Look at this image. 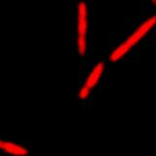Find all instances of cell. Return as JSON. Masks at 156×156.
I'll use <instances>...</instances> for the list:
<instances>
[{
    "label": "cell",
    "mask_w": 156,
    "mask_h": 156,
    "mask_svg": "<svg viewBox=\"0 0 156 156\" xmlns=\"http://www.w3.org/2000/svg\"><path fill=\"white\" fill-rule=\"evenodd\" d=\"M90 2L79 1L76 6V37L75 46L76 51L81 57L86 56L90 52L91 33H90Z\"/></svg>",
    "instance_id": "1"
},
{
    "label": "cell",
    "mask_w": 156,
    "mask_h": 156,
    "mask_svg": "<svg viewBox=\"0 0 156 156\" xmlns=\"http://www.w3.org/2000/svg\"><path fill=\"white\" fill-rule=\"evenodd\" d=\"M105 70V62L100 61L96 62L91 68L89 73H88V75L83 79L81 86L87 88L90 92H92L96 87H98V84H99L101 78L104 75Z\"/></svg>",
    "instance_id": "2"
},
{
    "label": "cell",
    "mask_w": 156,
    "mask_h": 156,
    "mask_svg": "<svg viewBox=\"0 0 156 156\" xmlns=\"http://www.w3.org/2000/svg\"><path fill=\"white\" fill-rule=\"evenodd\" d=\"M0 150L4 153L13 156H27L29 153V149L27 146L22 144L15 143V141L5 140H3Z\"/></svg>",
    "instance_id": "3"
},
{
    "label": "cell",
    "mask_w": 156,
    "mask_h": 156,
    "mask_svg": "<svg viewBox=\"0 0 156 156\" xmlns=\"http://www.w3.org/2000/svg\"><path fill=\"white\" fill-rule=\"evenodd\" d=\"M131 49L132 48L128 45V44H127L125 41H123L112 50V52L110 53V56H109V61L117 62V61L121 60L122 58H125Z\"/></svg>",
    "instance_id": "4"
},
{
    "label": "cell",
    "mask_w": 156,
    "mask_h": 156,
    "mask_svg": "<svg viewBox=\"0 0 156 156\" xmlns=\"http://www.w3.org/2000/svg\"><path fill=\"white\" fill-rule=\"evenodd\" d=\"M155 26H156V14L153 15L152 17H150L149 19L145 20L140 27H138V28L135 30L136 35L138 36V38L140 40V39L143 38L149 30H151Z\"/></svg>",
    "instance_id": "5"
},
{
    "label": "cell",
    "mask_w": 156,
    "mask_h": 156,
    "mask_svg": "<svg viewBox=\"0 0 156 156\" xmlns=\"http://www.w3.org/2000/svg\"><path fill=\"white\" fill-rule=\"evenodd\" d=\"M152 38H153V33H152V32H150V33H149V35H148L147 37H146V38L144 39V40L141 41V42H143V43H151V42H152Z\"/></svg>",
    "instance_id": "6"
},
{
    "label": "cell",
    "mask_w": 156,
    "mask_h": 156,
    "mask_svg": "<svg viewBox=\"0 0 156 156\" xmlns=\"http://www.w3.org/2000/svg\"><path fill=\"white\" fill-rule=\"evenodd\" d=\"M144 6H145V10H146V11H148V12L151 11V8H152V6H150V4H149L148 1H145L144 2Z\"/></svg>",
    "instance_id": "7"
},
{
    "label": "cell",
    "mask_w": 156,
    "mask_h": 156,
    "mask_svg": "<svg viewBox=\"0 0 156 156\" xmlns=\"http://www.w3.org/2000/svg\"><path fill=\"white\" fill-rule=\"evenodd\" d=\"M150 44H151V46H152L153 48H155V47H156V41H152Z\"/></svg>",
    "instance_id": "8"
},
{
    "label": "cell",
    "mask_w": 156,
    "mask_h": 156,
    "mask_svg": "<svg viewBox=\"0 0 156 156\" xmlns=\"http://www.w3.org/2000/svg\"><path fill=\"white\" fill-rule=\"evenodd\" d=\"M151 32H152V33H156V26L153 27V29H152V30H151Z\"/></svg>",
    "instance_id": "9"
},
{
    "label": "cell",
    "mask_w": 156,
    "mask_h": 156,
    "mask_svg": "<svg viewBox=\"0 0 156 156\" xmlns=\"http://www.w3.org/2000/svg\"><path fill=\"white\" fill-rule=\"evenodd\" d=\"M2 141H3V140L0 138V147H1V144H2Z\"/></svg>",
    "instance_id": "10"
},
{
    "label": "cell",
    "mask_w": 156,
    "mask_h": 156,
    "mask_svg": "<svg viewBox=\"0 0 156 156\" xmlns=\"http://www.w3.org/2000/svg\"><path fill=\"white\" fill-rule=\"evenodd\" d=\"M152 3L155 5V6H156V0H153V1H152Z\"/></svg>",
    "instance_id": "11"
}]
</instances>
